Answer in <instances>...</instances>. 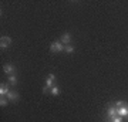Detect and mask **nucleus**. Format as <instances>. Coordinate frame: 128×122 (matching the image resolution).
Listing matches in <instances>:
<instances>
[{
    "label": "nucleus",
    "mask_w": 128,
    "mask_h": 122,
    "mask_svg": "<svg viewBox=\"0 0 128 122\" xmlns=\"http://www.w3.org/2000/svg\"><path fill=\"white\" fill-rule=\"evenodd\" d=\"M63 50H64V47H63V43H61V41H54V43L50 45L51 53H60V51H63Z\"/></svg>",
    "instance_id": "f257e3e1"
},
{
    "label": "nucleus",
    "mask_w": 128,
    "mask_h": 122,
    "mask_svg": "<svg viewBox=\"0 0 128 122\" xmlns=\"http://www.w3.org/2000/svg\"><path fill=\"white\" fill-rule=\"evenodd\" d=\"M54 80H56L54 74H48V77H47V80H46V87L47 88H53V87H54Z\"/></svg>",
    "instance_id": "f03ea898"
},
{
    "label": "nucleus",
    "mask_w": 128,
    "mask_h": 122,
    "mask_svg": "<svg viewBox=\"0 0 128 122\" xmlns=\"http://www.w3.org/2000/svg\"><path fill=\"white\" fill-rule=\"evenodd\" d=\"M9 92L10 91H9V85H7V84H2V85H0V95H2V97H3V95H7Z\"/></svg>",
    "instance_id": "6e6552de"
},
{
    "label": "nucleus",
    "mask_w": 128,
    "mask_h": 122,
    "mask_svg": "<svg viewBox=\"0 0 128 122\" xmlns=\"http://www.w3.org/2000/svg\"><path fill=\"white\" fill-rule=\"evenodd\" d=\"M124 105H125V104H124V102H121V101H120V102H117V104H115L114 107H115V108H117V109H118V108H121V107H124Z\"/></svg>",
    "instance_id": "2eb2a0df"
},
{
    "label": "nucleus",
    "mask_w": 128,
    "mask_h": 122,
    "mask_svg": "<svg viewBox=\"0 0 128 122\" xmlns=\"http://www.w3.org/2000/svg\"><path fill=\"white\" fill-rule=\"evenodd\" d=\"M117 114H118V117H127L128 115V107L127 105H124V107H121V108L117 109Z\"/></svg>",
    "instance_id": "423d86ee"
},
{
    "label": "nucleus",
    "mask_w": 128,
    "mask_h": 122,
    "mask_svg": "<svg viewBox=\"0 0 128 122\" xmlns=\"http://www.w3.org/2000/svg\"><path fill=\"white\" fill-rule=\"evenodd\" d=\"M3 71H4L7 75H14V65L6 64V65H3Z\"/></svg>",
    "instance_id": "7ed1b4c3"
},
{
    "label": "nucleus",
    "mask_w": 128,
    "mask_h": 122,
    "mask_svg": "<svg viewBox=\"0 0 128 122\" xmlns=\"http://www.w3.org/2000/svg\"><path fill=\"white\" fill-rule=\"evenodd\" d=\"M10 43H12V38L10 37H2V40H0V47L2 48H6V47H9Z\"/></svg>",
    "instance_id": "20e7f679"
},
{
    "label": "nucleus",
    "mask_w": 128,
    "mask_h": 122,
    "mask_svg": "<svg viewBox=\"0 0 128 122\" xmlns=\"http://www.w3.org/2000/svg\"><path fill=\"white\" fill-rule=\"evenodd\" d=\"M64 50L67 51V53H73V51H74V47L68 44V45H66V47H64Z\"/></svg>",
    "instance_id": "f8f14e48"
},
{
    "label": "nucleus",
    "mask_w": 128,
    "mask_h": 122,
    "mask_svg": "<svg viewBox=\"0 0 128 122\" xmlns=\"http://www.w3.org/2000/svg\"><path fill=\"white\" fill-rule=\"evenodd\" d=\"M61 43H63V44H66V45H68L70 43H71V36H70V34H67V33H66V34H63V37H61Z\"/></svg>",
    "instance_id": "0eeeda50"
},
{
    "label": "nucleus",
    "mask_w": 128,
    "mask_h": 122,
    "mask_svg": "<svg viewBox=\"0 0 128 122\" xmlns=\"http://www.w3.org/2000/svg\"><path fill=\"white\" fill-rule=\"evenodd\" d=\"M107 115H108V119H112L114 117H117V115H118V114H117V108H115L114 105L108 108V111H107Z\"/></svg>",
    "instance_id": "39448f33"
},
{
    "label": "nucleus",
    "mask_w": 128,
    "mask_h": 122,
    "mask_svg": "<svg viewBox=\"0 0 128 122\" xmlns=\"http://www.w3.org/2000/svg\"><path fill=\"white\" fill-rule=\"evenodd\" d=\"M6 97H7V100H10V101H17L18 100V94L17 92H9Z\"/></svg>",
    "instance_id": "1a4fd4ad"
},
{
    "label": "nucleus",
    "mask_w": 128,
    "mask_h": 122,
    "mask_svg": "<svg viewBox=\"0 0 128 122\" xmlns=\"http://www.w3.org/2000/svg\"><path fill=\"white\" fill-rule=\"evenodd\" d=\"M0 105H2V107L7 105V98H3V97H2V100H0Z\"/></svg>",
    "instance_id": "4468645a"
},
{
    "label": "nucleus",
    "mask_w": 128,
    "mask_h": 122,
    "mask_svg": "<svg viewBox=\"0 0 128 122\" xmlns=\"http://www.w3.org/2000/svg\"><path fill=\"white\" fill-rule=\"evenodd\" d=\"M51 94H53V95H58L60 94V88L57 85H54L53 88H51Z\"/></svg>",
    "instance_id": "9d476101"
},
{
    "label": "nucleus",
    "mask_w": 128,
    "mask_h": 122,
    "mask_svg": "<svg viewBox=\"0 0 128 122\" xmlns=\"http://www.w3.org/2000/svg\"><path fill=\"white\" fill-rule=\"evenodd\" d=\"M110 122H122V118L117 115V117H114L112 119H110Z\"/></svg>",
    "instance_id": "ddd939ff"
},
{
    "label": "nucleus",
    "mask_w": 128,
    "mask_h": 122,
    "mask_svg": "<svg viewBox=\"0 0 128 122\" xmlns=\"http://www.w3.org/2000/svg\"><path fill=\"white\" fill-rule=\"evenodd\" d=\"M9 81H10V84L16 85V84H17V78L14 77V75H10V77H9Z\"/></svg>",
    "instance_id": "9b49d317"
}]
</instances>
